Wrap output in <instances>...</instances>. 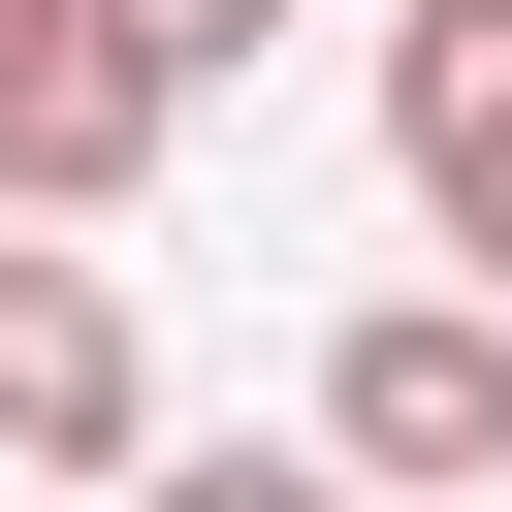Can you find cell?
<instances>
[{
  "label": "cell",
  "mask_w": 512,
  "mask_h": 512,
  "mask_svg": "<svg viewBox=\"0 0 512 512\" xmlns=\"http://www.w3.org/2000/svg\"><path fill=\"white\" fill-rule=\"evenodd\" d=\"M320 480H352V512H480V480H512V320H480V288H384V320L320 352Z\"/></svg>",
  "instance_id": "cell-1"
},
{
  "label": "cell",
  "mask_w": 512,
  "mask_h": 512,
  "mask_svg": "<svg viewBox=\"0 0 512 512\" xmlns=\"http://www.w3.org/2000/svg\"><path fill=\"white\" fill-rule=\"evenodd\" d=\"M160 128H192V96H160L128 32L0 0V224H128V192H160Z\"/></svg>",
  "instance_id": "cell-3"
},
{
  "label": "cell",
  "mask_w": 512,
  "mask_h": 512,
  "mask_svg": "<svg viewBox=\"0 0 512 512\" xmlns=\"http://www.w3.org/2000/svg\"><path fill=\"white\" fill-rule=\"evenodd\" d=\"M384 160H416V224L512 320V0H384Z\"/></svg>",
  "instance_id": "cell-4"
},
{
  "label": "cell",
  "mask_w": 512,
  "mask_h": 512,
  "mask_svg": "<svg viewBox=\"0 0 512 512\" xmlns=\"http://www.w3.org/2000/svg\"><path fill=\"white\" fill-rule=\"evenodd\" d=\"M128 512H352L320 448H128Z\"/></svg>",
  "instance_id": "cell-6"
},
{
  "label": "cell",
  "mask_w": 512,
  "mask_h": 512,
  "mask_svg": "<svg viewBox=\"0 0 512 512\" xmlns=\"http://www.w3.org/2000/svg\"><path fill=\"white\" fill-rule=\"evenodd\" d=\"M64 32H128V64H160V96H224V64H256V32H288V0H64Z\"/></svg>",
  "instance_id": "cell-5"
},
{
  "label": "cell",
  "mask_w": 512,
  "mask_h": 512,
  "mask_svg": "<svg viewBox=\"0 0 512 512\" xmlns=\"http://www.w3.org/2000/svg\"><path fill=\"white\" fill-rule=\"evenodd\" d=\"M160 448V352H128V288L64 256V224H0V480H128Z\"/></svg>",
  "instance_id": "cell-2"
}]
</instances>
